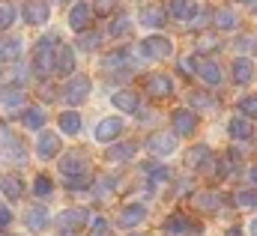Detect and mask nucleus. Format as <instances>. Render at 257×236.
I'll use <instances>...</instances> for the list:
<instances>
[{"label":"nucleus","mask_w":257,"mask_h":236,"mask_svg":"<svg viewBox=\"0 0 257 236\" xmlns=\"http://www.w3.org/2000/svg\"><path fill=\"white\" fill-rule=\"evenodd\" d=\"M144 90H147V96H153V99H168V96L174 93V81H171L168 75H150L147 84H144Z\"/></svg>","instance_id":"6"},{"label":"nucleus","mask_w":257,"mask_h":236,"mask_svg":"<svg viewBox=\"0 0 257 236\" xmlns=\"http://www.w3.org/2000/svg\"><path fill=\"white\" fill-rule=\"evenodd\" d=\"M128 66V51H114L105 57V69H126Z\"/></svg>","instance_id":"36"},{"label":"nucleus","mask_w":257,"mask_h":236,"mask_svg":"<svg viewBox=\"0 0 257 236\" xmlns=\"http://www.w3.org/2000/svg\"><path fill=\"white\" fill-rule=\"evenodd\" d=\"M114 108H120V111H126V114H138V108H141V102H138V96L135 93H128V90H120V93H114Z\"/></svg>","instance_id":"19"},{"label":"nucleus","mask_w":257,"mask_h":236,"mask_svg":"<svg viewBox=\"0 0 257 236\" xmlns=\"http://www.w3.org/2000/svg\"><path fill=\"white\" fill-rule=\"evenodd\" d=\"M135 150H138L135 144H114L105 156H108V162H128L135 156Z\"/></svg>","instance_id":"27"},{"label":"nucleus","mask_w":257,"mask_h":236,"mask_svg":"<svg viewBox=\"0 0 257 236\" xmlns=\"http://www.w3.org/2000/svg\"><path fill=\"white\" fill-rule=\"evenodd\" d=\"M87 224V209H66L60 212V218H57V227L63 230V233H75V230H81Z\"/></svg>","instance_id":"7"},{"label":"nucleus","mask_w":257,"mask_h":236,"mask_svg":"<svg viewBox=\"0 0 257 236\" xmlns=\"http://www.w3.org/2000/svg\"><path fill=\"white\" fill-rule=\"evenodd\" d=\"M117 3L120 0H93V9L99 15H111V12H117Z\"/></svg>","instance_id":"39"},{"label":"nucleus","mask_w":257,"mask_h":236,"mask_svg":"<svg viewBox=\"0 0 257 236\" xmlns=\"http://www.w3.org/2000/svg\"><path fill=\"white\" fill-rule=\"evenodd\" d=\"M141 54L147 60H168L174 54V42L168 36H147L141 42Z\"/></svg>","instance_id":"2"},{"label":"nucleus","mask_w":257,"mask_h":236,"mask_svg":"<svg viewBox=\"0 0 257 236\" xmlns=\"http://www.w3.org/2000/svg\"><path fill=\"white\" fill-rule=\"evenodd\" d=\"M57 45H60V39H57L54 33L36 42V48H33V69H36L39 75L54 72V54H57Z\"/></svg>","instance_id":"1"},{"label":"nucleus","mask_w":257,"mask_h":236,"mask_svg":"<svg viewBox=\"0 0 257 236\" xmlns=\"http://www.w3.org/2000/svg\"><path fill=\"white\" fill-rule=\"evenodd\" d=\"M171 123H174V132H177V135H192L194 129H197V117H194L189 108H180V111H174Z\"/></svg>","instance_id":"13"},{"label":"nucleus","mask_w":257,"mask_h":236,"mask_svg":"<svg viewBox=\"0 0 257 236\" xmlns=\"http://www.w3.org/2000/svg\"><path fill=\"white\" fill-rule=\"evenodd\" d=\"M147 177H150L153 185H162V182L171 179V171L168 168H159V165H147Z\"/></svg>","instance_id":"35"},{"label":"nucleus","mask_w":257,"mask_h":236,"mask_svg":"<svg viewBox=\"0 0 257 236\" xmlns=\"http://www.w3.org/2000/svg\"><path fill=\"white\" fill-rule=\"evenodd\" d=\"M144 218H147V209H144L141 203H128L126 209L120 212V224H123V227H138Z\"/></svg>","instance_id":"17"},{"label":"nucleus","mask_w":257,"mask_h":236,"mask_svg":"<svg viewBox=\"0 0 257 236\" xmlns=\"http://www.w3.org/2000/svg\"><path fill=\"white\" fill-rule=\"evenodd\" d=\"M251 182H254V185H257V165H254V168H251Z\"/></svg>","instance_id":"49"},{"label":"nucleus","mask_w":257,"mask_h":236,"mask_svg":"<svg viewBox=\"0 0 257 236\" xmlns=\"http://www.w3.org/2000/svg\"><path fill=\"white\" fill-rule=\"evenodd\" d=\"M60 129H63L66 135H78L81 132V117L75 114V111H66V114H60Z\"/></svg>","instance_id":"30"},{"label":"nucleus","mask_w":257,"mask_h":236,"mask_svg":"<svg viewBox=\"0 0 257 236\" xmlns=\"http://www.w3.org/2000/svg\"><path fill=\"white\" fill-rule=\"evenodd\" d=\"M90 21H93V6L90 3H75L72 12H69V27L75 33H84L90 27Z\"/></svg>","instance_id":"5"},{"label":"nucleus","mask_w":257,"mask_h":236,"mask_svg":"<svg viewBox=\"0 0 257 236\" xmlns=\"http://www.w3.org/2000/svg\"><path fill=\"white\" fill-rule=\"evenodd\" d=\"M218 200H221V197H218L215 191H200V194L194 197V203H197L203 212H212V209H218Z\"/></svg>","instance_id":"31"},{"label":"nucleus","mask_w":257,"mask_h":236,"mask_svg":"<svg viewBox=\"0 0 257 236\" xmlns=\"http://www.w3.org/2000/svg\"><path fill=\"white\" fill-rule=\"evenodd\" d=\"M0 191H3L9 200H18V197L24 194V182H21V177H15V174H6V177L0 179Z\"/></svg>","instance_id":"18"},{"label":"nucleus","mask_w":257,"mask_h":236,"mask_svg":"<svg viewBox=\"0 0 257 236\" xmlns=\"http://www.w3.org/2000/svg\"><path fill=\"white\" fill-rule=\"evenodd\" d=\"M75 69V51L69 48V45H57V54H54V72L57 75H69Z\"/></svg>","instance_id":"15"},{"label":"nucleus","mask_w":257,"mask_h":236,"mask_svg":"<svg viewBox=\"0 0 257 236\" xmlns=\"http://www.w3.org/2000/svg\"><path fill=\"white\" fill-rule=\"evenodd\" d=\"M33 191H36V197H51V191H54V182H51V177L39 174V177H36V182H33Z\"/></svg>","instance_id":"33"},{"label":"nucleus","mask_w":257,"mask_h":236,"mask_svg":"<svg viewBox=\"0 0 257 236\" xmlns=\"http://www.w3.org/2000/svg\"><path fill=\"white\" fill-rule=\"evenodd\" d=\"M236 203L239 206H257V188L254 191H239L236 194Z\"/></svg>","instance_id":"43"},{"label":"nucleus","mask_w":257,"mask_h":236,"mask_svg":"<svg viewBox=\"0 0 257 236\" xmlns=\"http://www.w3.org/2000/svg\"><path fill=\"white\" fill-rule=\"evenodd\" d=\"M189 105L197 111H215V99L209 93H189Z\"/></svg>","instance_id":"29"},{"label":"nucleus","mask_w":257,"mask_h":236,"mask_svg":"<svg viewBox=\"0 0 257 236\" xmlns=\"http://www.w3.org/2000/svg\"><path fill=\"white\" fill-rule=\"evenodd\" d=\"M12 21H15V9L9 3H0V30H6Z\"/></svg>","instance_id":"40"},{"label":"nucleus","mask_w":257,"mask_h":236,"mask_svg":"<svg viewBox=\"0 0 257 236\" xmlns=\"http://www.w3.org/2000/svg\"><path fill=\"white\" fill-rule=\"evenodd\" d=\"M60 171H63V177H81V174H90L87 156H84V153H69L63 162H60Z\"/></svg>","instance_id":"8"},{"label":"nucleus","mask_w":257,"mask_h":236,"mask_svg":"<svg viewBox=\"0 0 257 236\" xmlns=\"http://www.w3.org/2000/svg\"><path fill=\"white\" fill-rule=\"evenodd\" d=\"M111 188H114V177H105L102 182H99L96 191H99V197H105V194H111Z\"/></svg>","instance_id":"46"},{"label":"nucleus","mask_w":257,"mask_h":236,"mask_svg":"<svg viewBox=\"0 0 257 236\" xmlns=\"http://www.w3.org/2000/svg\"><path fill=\"white\" fill-rule=\"evenodd\" d=\"M24 126L27 129H42L45 126V111L42 108H30V111H24Z\"/></svg>","instance_id":"32"},{"label":"nucleus","mask_w":257,"mask_h":236,"mask_svg":"<svg viewBox=\"0 0 257 236\" xmlns=\"http://www.w3.org/2000/svg\"><path fill=\"white\" fill-rule=\"evenodd\" d=\"M21 54V39H0V63H12Z\"/></svg>","instance_id":"22"},{"label":"nucleus","mask_w":257,"mask_h":236,"mask_svg":"<svg viewBox=\"0 0 257 236\" xmlns=\"http://www.w3.org/2000/svg\"><path fill=\"white\" fill-rule=\"evenodd\" d=\"M21 108H24V93H21V90L3 93V111H6V114H18Z\"/></svg>","instance_id":"25"},{"label":"nucleus","mask_w":257,"mask_h":236,"mask_svg":"<svg viewBox=\"0 0 257 236\" xmlns=\"http://www.w3.org/2000/svg\"><path fill=\"white\" fill-rule=\"evenodd\" d=\"M66 185H69L72 191H84V188H90V185H93V179H90V174H81V177H66Z\"/></svg>","instance_id":"38"},{"label":"nucleus","mask_w":257,"mask_h":236,"mask_svg":"<svg viewBox=\"0 0 257 236\" xmlns=\"http://www.w3.org/2000/svg\"><path fill=\"white\" fill-rule=\"evenodd\" d=\"M239 111H242L245 117H257V96H245V99L239 102Z\"/></svg>","instance_id":"41"},{"label":"nucleus","mask_w":257,"mask_h":236,"mask_svg":"<svg viewBox=\"0 0 257 236\" xmlns=\"http://www.w3.org/2000/svg\"><path fill=\"white\" fill-rule=\"evenodd\" d=\"M227 236H242V233H239V230H236V227H233V230H227Z\"/></svg>","instance_id":"50"},{"label":"nucleus","mask_w":257,"mask_h":236,"mask_svg":"<svg viewBox=\"0 0 257 236\" xmlns=\"http://www.w3.org/2000/svg\"><path fill=\"white\" fill-rule=\"evenodd\" d=\"M120 132H123V120H120V117H105L99 126H96V141H102V144L117 141V138H120Z\"/></svg>","instance_id":"10"},{"label":"nucleus","mask_w":257,"mask_h":236,"mask_svg":"<svg viewBox=\"0 0 257 236\" xmlns=\"http://www.w3.org/2000/svg\"><path fill=\"white\" fill-rule=\"evenodd\" d=\"M236 168H239V159L233 153H224L221 156V165H218V174L221 177H230V174H236Z\"/></svg>","instance_id":"34"},{"label":"nucleus","mask_w":257,"mask_h":236,"mask_svg":"<svg viewBox=\"0 0 257 236\" xmlns=\"http://www.w3.org/2000/svg\"><path fill=\"white\" fill-rule=\"evenodd\" d=\"M186 165L189 168H203V171H209L212 168V156H209V147L206 144H197L189 150V156H186Z\"/></svg>","instance_id":"14"},{"label":"nucleus","mask_w":257,"mask_h":236,"mask_svg":"<svg viewBox=\"0 0 257 236\" xmlns=\"http://www.w3.org/2000/svg\"><path fill=\"white\" fill-rule=\"evenodd\" d=\"M194 72L203 78V84H209V87H218L221 84V69H218V63L215 60H197L194 57Z\"/></svg>","instance_id":"9"},{"label":"nucleus","mask_w":257,"mask_h":236,"mask_svg":"<svg viewBox=\"0 0 257 236\" xmlns=\"http://www.w3.org/2000/svg\"><path fill=\"white\" fill-rule=\"evenodd\" d=\"M180 72H183V75H194V57H183L180 60Z\"/></svg>","instance_id":"47"},{"label":"nucleus","mask_w":257,"mask_h":236,"mask_svg":"<svg viewBox=\"0 0 257 236\" xmlns=\"http://www.w3.org/2000/svg\"><path fill=\"white\" fill-rule=\"evenodd\" d=\"M90 236H108V221H105L102 215L93 218V230H90Z\"/></svg>","instance_id":"45"},{"label":"nucleus","mask_w":257,"mask_h":236,"mask_svg":"<svg viewBox=\"0 0 257 236\" xmlns=\"http://www.w3.org/2000/svg\"><path fill=\"white\" fill-rule=\"evenodd\" d=\"M87 96H90V78H84V75L72 78V81L66 84V90H63L66 105H81Z\"/></svg>","instance_id":"3"},{"label":"nucleus","mask_w":257,"mask_h":236,"mask_svg":"<svg viewBox=\"0 0 257 236\" xmlns=\"http://www.w3.org/2000/svg\"><path fill=\"white\" fill-rule=\"evenodd\" d=\"M48 3L45 0H27L24 3V18H27V24H45L48 21Z\"/></svg>","instance_id":"12"},{"label":"nucleus","mask_w":257,"mask_h":236,"mask_svg":"<svg viewBox=\"0 0 257 236\" xmlns=\"http://www.w3.org/2000/svg\"><path fill=\"white\" fill-rule=\"evenodd\" d=\"M165 230H168V233H174V236H180V233H189V230H194V224L186 218V215H183V212H174V215H168Z\"/></svg>","instance_id":"20"},{"label":"nucleus","mask_w":257,"mask_h":236,"mask_svg":"<svg viewBox=\"0 0 257 236\" xmlns=\"http://www.w3.org/2000/svg\"><path fill=\"white\" fill-rule=\"evenodd\" d=\"M251 233H254V236H257V221H254V224H251Z\"/></svg>","instance_id":"51"},{"label":"nucleus","mask_w":257,"mask_h":236,"mask_svg":"<svg viewBox=\"0 0 257 236\" xmlns=\"http://www.w3.org/2000/svg\"><path fill=\"white\" fill-rule=\"evenodd\" d=\"M171 12L177 18H183V21H192L197 15V3L194 0H171Z\"/></svg>","instance_id":"21"},{"label":"nucleus","mask_w":257,"mask_h":236,"mask_svg":"<svg viewBox=\"0 0 257 236\" xmlns=\"http://www.w3.org/2000/svg\"><path fill=\"white\" fill-rule=\"evenodd\" d=\"M212 21H215L218 30H233V27H236V12H233V9H218V12L212 15Z\"/></svg>","instance_id":"28"},{"label":"nucleus","mask_w":257,"mask_h":236,"mask_svg":"<svg viewBox=\"0 0 257 236\" xmlns=\"http://www.w3.org/2000/svg\"><path fill=\"white\" fill-rule=\"evenodd\" d=\"M218 48V39L215 36H200L197 39V51H215Z\"/></svg>","instance_id":"44"},{"label":"nucleus","mask_w":257,"mask_h":236,"mask_svg":"<svg viewBox=\"0 0 257 236\" xmlns=\"http://www.w3.org/2000/svg\"><path fill=\"white\" fill-rule=\"evenodd\" d=\"M9 221H12V212L0 206V230H3V227H9Z\"/></svg>","instance_id":"48"},{"label":"nucleus","mask_w":257,"mask_h":236,"mask_svg":"<svg viewBox=\"0 0 257 236\" xmlns=\"http://www.w3.org/2000/svg\"><path fill=\"white\" fill-rule=\"evenodd\" d=\"M227 132H230L233 138H239V141H248L254 129H251V123H248L245 117H233L230 120V126H227Z\"/></svg>","instance_id":"23"},{"label":"nucleus","mask_w":257,"mask_h":236,"mask_svg":"<svg viewBox=\"0 0 257 236\" xmlns=\"http://www.w3.org/2000/svg\"><path fill=\"white\" fill-rule=\"evenodd\" d=\"M45 224H48L45 206H30V209H27V227H30V230H42Z\"/></svg>","instance_id":"26"},{"label":"nucleus","mask_w":257,"mask_h":236,"mask_svg":"<svg viewBox=\"0 0 257 236\" xmlns=\"http://www.w3.org/2000/svg\"><path fill=\"white\" fill-rule=\"evenodd\" d=\"M147 150H150L153 156H171V153L177 150V138L168 135V132H153V135L147 138Z\"/></svg>","instance_id":"4"},{"label":"nucleus","mask_w":257,"mask_h":236,"mask_svg":"<svg viewBox=\"0 0 257 236\" xmlns=\"http://www.w3.org/2000/svg\"><path fill=\"white\" fill-rule=\"evenodd\" d=\"M251 78H254V63L248 57L233 60V81L236 84H251Z\"/></svg>","instance_id":"16"},{"label":"nucleus","mask_w":257,"mask_h":236,"mask_svg":"<svg viewBox=\"0 0 257 236\" xmlns=\"http://www.w3.org/2000/svg\"><path fill=\"white\" fill-rule=\"evenodd\" d=\"M111 33H114V36H128V33H132V21H128L126 15H117L114 24H111Z\"/></svg>","instance_id":"37"},{"label":"nucleus","mask_w":257,"mask_h":236,"mask_svg":"<svg viewBox=\"0 0 257 236\" xmlns=\"http://www.w3.org/2000/svg\"><path fill=\"white\" fill-rule=\"evenodd\" d=\"M99 42H102V33H96V30H93V33H87V36L81 39V48H84V51H93Z\"/></svg>","instance_id":"42"},{"label":"nucleus","mask_w":257,"mask_h":236,"mask_svg":"<svg viewBox=\"0 0 257 236\" xmlns=\"http://www.w3.org/2000/svg\"><path fill=\"white\" fill-rule=\"evenodd\" d=\"M141 24H147V27L165 24V9H159V6H144V9H141Z\"/></svg>","instance_id":"24"},{"label":"nucleus","mask_w":257,"mask_h":236,"mask_svg":"<svg viewBox=\"0 0 257 236\" xmlns=\"http://www.w3.org/2000/svg\"><path fill=\"white\" fill-rule=\"evenodd\" d=\"M36 153H39V159H54L60 153V138L54 132H42L36 141Z\"/></svg>","instance_id":"11"}]
</instances>
